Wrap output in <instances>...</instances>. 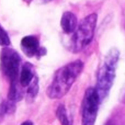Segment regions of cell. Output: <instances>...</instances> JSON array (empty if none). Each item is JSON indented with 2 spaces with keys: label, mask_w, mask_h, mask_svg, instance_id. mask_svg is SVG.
<instances>
[{
  "label": "cell",
  "mask_w": 125,
  "mask_h": 125,
  "mask_svg": "<svg viewBox=\"0 0 125 125\" xmlns=\"http://www.w3.org/2000/svg\"><path fill=\"white\" fill-rule=\"evenodd\" d=\"M21 57L14 50L9 47H4L1 51L0 55V67L2 73L10 82L18 81L19 79V69Z\"/></svg>",
  "instance_id": "4"
},
{
  "label": "cell",
  "mask_w": 125,
  "mask_h": 125,
  "mask_svg": "<svg viewBox=\"0 0 125 125\" xmlns=\"http://www.w3.org/2000/svg\"><path fill=\"white\" fill-rule=\"evenodd\" d=\"M10 44V39H9L7 32L0 26V45L2 46H9Z\"/></svg>",
  "instance_id": "12"
},
{
  "label": "cell",
  "mask_w": 125,
  "mask_h": 125,
  "mask_svg": "<svg viewBox=\"0 0 125 125\" xmlns=\"http://www.w3.org/2000/svg\"><path fill=\"white\" fill-rule=\"evenodd\" d=\"M34 77H35V73H34L33 66L30 62H25V64L22 66L21 71H20V77H19L20 84L25 88V87H28L29 84L31 83V81L33 80Z\"/></svg>",
  "instance_id": "8"
},
{
  "label": "cell",
  "mask_w": 125,
  "mask_h": 125,
  "mask_svg": "<svg viewBox=\"0 0 125 125\" xmlns=\"http://www.w3.org/2000/svg\"><path fill=\"white\" fill-rule=\"evenodd\" d=\"M83 69V62L81 61H75L61 67L55 73L51 84L47 88V93L50 99H61L69 90L78 76Z\"/></svg>",
  "instance_id": "1"
},
{
  "label": "cell",
  "mask_w": 125,
  "mask_h": 125,
  "mask_svg": "<svg viewBox=\"0 0 125 125\" xmlns=\"http://www.w3.org/2000/svg\"><path fill=\"white\" fill-rule=\"evenodd\" d=\"M119 51L116 48H112L110 52L104 57L103 62L100 66L98 70L97 77V90L99 94L100 101L103 100L108 95L111 87L113 84L115 78V70H116V65L119 62Z\"/></svg>",
  "instance_id": "2"
},
{
  "label": "cell",
  "mask_w": 125,
  "mask_h": 125,
  "mask_svg": "<svg viewBox=\"0 0 125 125\" xmlns=\"http://www.w3.org/2000/svg\"><path fill=\"white\" fill-rule=\"evenodd\" d=\"M22 91L20 89L18 81H13L10 82V89H9V93H8V100L13 102H17L19 100L22 99Z\"/></svg>",
  "instance_id": "10"
},
{
  "label": "cell",
  "mask_w": 125,
  "mask_h": 125,
  "mask_svg": "<svg viewBox=\"0 0 125 125\" xmlns=\"http://www.w3.org/2000/svg\"><path fill=\"white\" fill-rule=\"evenodd\" d=\"M61 26H62V31L65 33H67V34L73 33L78 26L77 17L73 12H69V11L64 12L62 20H61Z\"/></svg>",
  "instance_id": "7"
},
{
  "label": "cell",
  "mask_w": 125,
  "mask_h": 125,
  "mask_svg": "<svg viewBox=\"0 0 125 125\" xmlns=\"http://www.w3.org/2000/svg\"><path fill=\"white\" fill-rule=\"evenodd\" d=\"M100 104V98L95 88H88L84 93L81 108L82 125H94Z\"/></svg>",
  "instance_id": "5"
},
{
  "label": "cell",
  "mask_w": 125,
  "mask_h": 125,
  "mask_svg": "<svg viewBox=\"0 0 125 125\" xmlns=\"http://www.w3.org/2000/svg\"><path fill=\"white\" fill-rule=\"evenodd\" d=\"M37 92H39V79H37L36 75L33 78V80L31 81V83L26 87V100L28 102L34 101V99L36 98Z\"/></svg>",
  "instance_id": "9"
},
{
  "label": "cell",
  "mask_w": 125,
  "mask_h": 125,
  "mask_svg": "<svg viewBox=\"0 0 125 125\" xmlns=\"http://www.w3.org/2000/svg\"><path fill=\"white\" fill-rule=\"evenodd\" d=\"M56 115H57V119H58V121L61 122L62 125H70L68 115H67L66 108H65L64 104H59L58 105L57 111H56Z\"/></svg>",
  "instance_id": "11"
},
{
  "label": "cell",
  "mask_w": 125,
  "mask_h": 125,
  "mask_svg": "<svg viewBox=\"0 0 125 125\" xmlns=\"http://www.w3.org/2000/svg\"><path fill=\"white\" fill-rule=\"evenodd\" d=\"M50 1H52V0H40V2H42V3H47Z\"/></svg>",
  "instance_id": "15"
},
{
  "label": "cell",
  "mask_w": 125,
  "mask_h": 125,
  "mask_svg": "<svg viewBox=\"0 0 125 125\" xmlns=\"http://www.w3.org/2000/svg\"><path fill=\"white\" fill-rule=\"evenodd\" d=\"M97 19H98L97 14L92 13V14L87 15L78 24L76 31L73 32V41H71L73 51L75 53L82 51L92 41L94 30H95V25H97Z\"/></svg>",
  "instance_id": "3"
},
{
  "label": "cell",
  "mask_w": 125,
  "mask_h": 125,
  "mask_svg": "<svg viewBox=\"0 0 125 125\" xmlns=\"http://www.w3.org/2000/svg\"><path fill=\"white\" fill-rule=\"evenodd\" d=\"M21 48L28 57H33L37 56V53L41 47H40L37 37L33 36V35H28V36H24L22 39Z\"/></svg>",
  "instance_id": "6"
},
{
  "label": "cell",
  "mask_w": 125,
  "mask_h": 125,
  "mask_svg": "<svg viewBox=\"0 0 125 125\" xmlns=\"http://www.w3.org/2000/svg\"><path fill=\"white\" fill-rule=\"evenodd\" d=\"M6 114H9L8 113V108H7V102H2L0 104V123L3 121V117L6 116Z\"/></svg>",
  "instance_id": "13"
},
{
  "label": "cell",
  "mask_w": 125,
  "mask_h": 125,
  "mask_svg": "<svg viewBox=\"0 0 125 125\" xmlns=\"http://www.w3.org/2000/svg\"><path fill=\"white\" fill-rule=\"evenodd\" d=\"M21 125H33V123L31 121H25V122H23Z\"/></svg>",
  "instance_id": "14"
}]
</instances>
